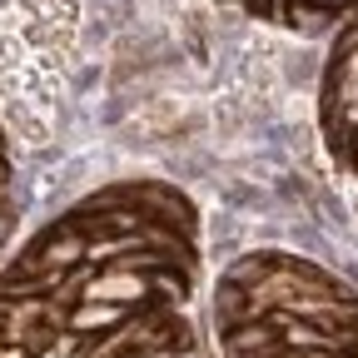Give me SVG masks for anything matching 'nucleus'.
Here are the masks:
<instances>
[{
    "label": "nucleus",
    "instance_id": "nucleus-3",
    "mask_svg": "<svg viewBox=\"0 0 358 358\" xmlns=\"http://www.w3.org/2000/svg\"><path fill=\"white\" fill-rule=\"evenodd\" d=\"M319 124L329 150L358 174V6L329 35V60L319 70Z\"/></svg>",
    "mask_w": 358,
    "mask_h": 358
},
{
    "label": "nucleus",
    "instance_id": "nucleus-2",
    "mask_svg": "<svg viewBox=\"0 0 358 358\" xmlns=\"http://www.w3.org/2000/svg\"><path fill=\"white\" fill-rule=\"evenodd\" d=\"M219 358H358V289L308 254L249 249L214 284Z\"/></svg>",
    "mask_w": 358,
    "mask_h": 358
},
{
    "label": "nucleus",
    "instance_id": "nucleus-4",
    "mask_svg": "<svg viewBox=\"0 0 358 358\" xmlns=\"http://www.w3.org/2000/svg\"><path fill=\"white\" fill-rule=\"evenodd\" d=\"M10 234H15V164H10L6 129H0V264H6Z\"/></svg>",
    "mask_w": 358,
    "mask_h": 358
},
{
    "label": "nucleus",
    "instance_id": "nucleus-1",
    "mask_svg": "<svg viewBox=\"0 0 358 358\" xmlns=\"http://www.w3.org/2000/svg\"><path fill=\"white\" fill-rule=\"evenodd\" d=\"M199 274V209L185 189H90L0 264V358H209Z\"/></svg>",
    "mask_w": 358,
    "mask_h": 358
}]
</instances>
